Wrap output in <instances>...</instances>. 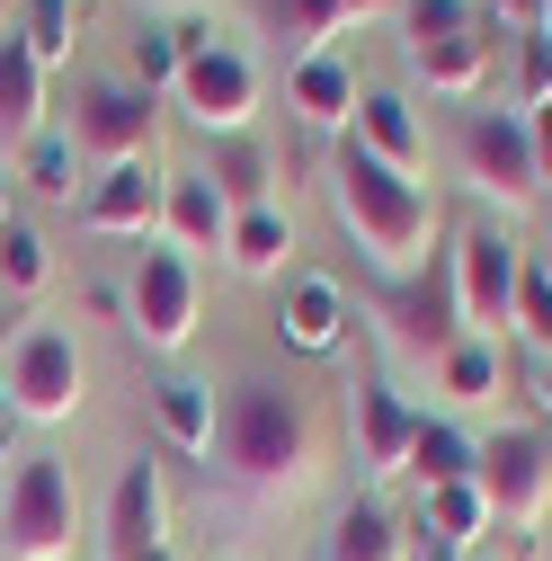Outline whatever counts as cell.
Masks as SVG:
<instances>
[{"label": "cell", "mask_w": 552, "mask_h": 561, "mask_svg": "<svg viewBox=\"0 0 552 561\" xmlns=\"http://www.w3.org/2000/svg\"><path fill=\"white\" fill-rule=\"evenodd\" d=\"M330 205H338V232L357 241V259L383 276V286H401V276H419L437 259V196L419 179L383 170L357 134L330 161Z\"/></svg>", "instance_id": "6da1fadb"}, {"label": "cell", "mask_w": 552, "mask_h": 561, "mask_svg": "<svg viewBox=\"0 0 552 561\" xmlns=\"http://www.w3.org/2000/svg\"><path fill=\"white\" fill-rule=\"evenodd\" d=\"M215 463H223V481L258 490V500H295V490L321 472L312 410L286 383L241 375L232 392H215Z\"/></svg>", "instance_id": "7a4b0ae2"}, {"label": "cell", "mask_w": 552, "mask_h": 561, "mask_svg": "<svg viewBox=\"0 0 552 561\" xmlns=\"http://www.w3.org/2000/svg\"><path fill=\"white\" fill-rule=\"evenodd\" d=\"M81 543V490L62 455H19L0 490V561H72Z\"/></svg>", "instance_id": "3957f363"}, {"label": "cell", "mask_w": 552, "mask_h": 561, "mask_svg": "<svg viewBox=\"0 0 552 561\" xmlns=\"http://www.w3.org/2000/svg\"><path fill=\"white\" fill-rule=\"evenodd\" d=\"M170 99L187 107V125L215 134V144H223V134H250V116H258V62L241 45H223L215 27L187 19V62H179Z\"/></svg>", "instance_id": "277c9868"}, {"label": "cell", "mask_w": 552, "mask_h": 561, "mask_svg": "<svg viewBox=\"0 0 552 561\" xmlns=\"http://www.w3.org/2000/svg\"><path fill=\"white\" fill-rule=\"evenodd\" d=\"M455 152H463V179L491 196L499 215H517V205L543 196V179H534V125L517 107H463Z\"/></svg>", "instance_id": "5b68a950"}, {"label": "cell", "mask_w": 552, "mask_h": 561, "mask_svg": "<svg viewBox=\"0 0 552 561\" xmlns=\"http://www.w3.org/2000/svg\"><path fill=\"white\" fill-rule=\"evenodd\" d=\"M455 259V295H463V330L472 339H499L517 321V286H526V250L499 232V224H463L446 241Z\"/></svg>", "instance_id": "8992f818"}, {"label": "cell", "mask_w": 552, "mask_h": 561, "mask_svg": "<svg viewBox=\"0 0 552 561\" xmlns=\"http://www.w3.org/2000/svg\"><path fill=\"white\" fill-rule=\"evenodd\" d=\"M0 392H10V410L36 419V428L72 419L81 410V347H72V330H54V321L19 330L10 357H0Z\"/></svg>", "instance_id": "52a82bcc"}, {"label": "cell", "mask_w": 552, "mask_h": 561, "mask_svg": "<svg viewBox=\"0 0 552 561\" xmlns=\"http://www.w3.org/2000/svg\"><path fill=\"white\" fill-rule=\"evenodd\" d=\"M152 134H161V99L134 90V81H81L72 90V152L116 170V161H152Z\"/></svg>", "instance_id": "ba28073f"}, {"label": "cell", "mask_w": 552, "mask_h": 561, "mask_svg": "<svg viewBox=\"0 0 552 561\" xmlns=\"http://www.w3.org/2000/svg\"><path fill=\"white\" fill-rule=\"evenodd\" d=\"M125 330L152 347V357H179V347L196 339V259L187 250H143V267H134L125 286Z\"/></svg>", "instance_id": "9c48e42d"}, {"label": "cell", "mask_w": 552, "mask_h": 561, "mask_svg": "<svg viewBox=\"0 0 552 561\" xmlns=\"http://www.w3.org/2000/svg\"><path fill=\"white\" fill-rule=\"evenodd\" d=\"M481 500H491V526H543L552 508V446L534 428H499L481 446Z\"/></svg>", "instance_id": "30bf717a"}, {"label": "cell", "mask_w": 552, "mask_h": 561, "mask_svg": "<svg viewBox=\"0 0 552 561\" xmlns=\"http://www.w3.org/2000/svg\"><path fill=\"white\" fill-rule=\"evenodd\" d=\"M383 312H392V339L401 347H419V357H446L463 330V295H455V259L437 250L419 276H401V286H383Z\"/></svg>", "instance_id": "8fae6325"}, {"label": "cell", "mask_w": 552, "mask_h": 561, "mask_svg": "<svg viewBox=\"0 0 552 561\" xmlns=\"http://www.w3.org/2000/svg\"><path fill=\"white\" fill-rule=\"evenodd\" d=\"M107 561H179L170 552V490H161V463H143V455L107 490Z\"/></svg>", "instance_id": "7c38bea8"}, {"label": "cell", "mask_w": 552, "mask_h": 561, "mask_svg": "<svg viewBox=\"0 0 552 561\" xmlns=\"http://www.w3.org/2000/svg\"><path fill=\"white\" fill-rule=\"evenodd\" d=\"M348 286L321 267H286V286H276V339L295 347V357H330L338 339H348Z\"/></svg>", "instance_id": "4fadbf2b"}, {"label": "cell", "mask_w": 552, "mask_h": 561, "mask_svg": "<svg viewBox=\"0 0 552 561\" xmlns=\"http://www.w3.org/2000/svg\"><path fill=\"white\" fill-rule=\"evenodd\" d=\"M161 196H170V170L152 161H116L81 187V232H161Z\"/></svg>", "instance_id": "5bb4252c"}, {"label": "cell", "mask_w": 552, "mask_h": 561, "mask_svg": "<svg viewBox=\"0 0 552 561\" xmlns=\"http://www.w3.org/2000/svg\"><path fill=\"white\" fill-rule=\"evenodd\" d=\"M348 134L401 179L428 170V125H419V107H410V90H357V125Z\"/></svg>", "instance_id": "9a60e30c"}, {"label": "cell", "mask_w": 552, "mask_h": 561, "mask_svg": "<svg viewBox=\"0 0 552 561\" xmlns=\"http://www.w3.org/2000/svg\"><path fill=\"white\" fill-rule=\"evenodd\" d=\"M143 410H152V428L170 455H215V383H196V375H152L143 383Z\"/></svg>", "instance_id": "2e32d148"}, {"label": "cell", "mask_w": 552, "mask_h": 561, "mask_svg": "<svg viewBox=\"0 0 552 561\" xmlns=\"http://www.w3.org/2000/svg\"><path fill=\"white\" fill-rule=\"evenodd\" d=\"M419 419H428V410H410L383 375H366V383H357V463H366V472H401Z\"/></svg>", "instance_id": "e0dca14e"}, {"label": "cell", "mask_w": 552, "mask_h": 561, "mask_svg": "<svg viewBox=\"0 0 552 561\" xmlns=\"http://www.w3.org/2000/svg\"><path fill=\"white\" fill-rule=\"evenodd\" d=\"M223 232H232V205L215 196V179L205 170H170V196H161V241L170 250H223Z\"/></svg>", "instance_id": "ac0fdd59"}, {"label": "cell", "mask_w": 552, "mask_h": 561, "mask_svg": "<svg viewBox=\"0 0 552 561\" xmlns=\"http://www.w3.org/2000/svg\"><path fill=\"white\" fill-rule=\"evenodd\" d=\"M491 54H499V27H491V19H472L463 36L419 45V54H410V72H419L437 99H481V81H491Z\"/></svg>", "instance_id": "d6986e66"}, {"label": "cell", "mask_w": 552, "mask_h": 561, "mask_svg": "<svg viewBox=\"0 0 552 561\" xmlns=\"http://www.w3.org/2000/svg\"><path fill=\"white\" fill-rule=\"evenodd\" d=\"M36 134H45V62L10 27L0 36V152H27Z\"/></svg>", "instance_id": "ffe728a7"}, {"label": "cell", "mask_w": 552, "mask_h": 561, "mask_svg": "<svg viewBox=\"0 0 552 561\" xmlns=\"http://www.w3.org/2000/svg\"><path fill=\"white\" fill-rule=\"evenodd\" d=\"M286 107L312 125V134H338V125H357V72H348V54H312L286 72Z\"/></svg>", "instance_id": "44dd1931"}, {"label": "cell", "mask_w": 552, "mask_h": 561, "mask_svg": "<svg viewBox=\"0 0 552 561\" xmlns=\"http://www.w3.org/2000/svg\"><path fill=\"white\" fill-rule=\"evenodd\" d=\"M366 10L375 0H267V27H276V45H286V72L312 62V54H330V36L348 19H366Z\"/></svg>", "instance_id": "7402d4cb"}, {"label": "cell", "mask_w": 552, "mask_h": 561, "mask_svg": "<svg viewBox=\"0 0 552 561\" xmlns=\"http://www.w3.org/2000/svg\"><path fill=\"white\" fill-rule=\"evenodd\" d=\"M205 179H215V196L232 205V215H250V205H276V196H267V187H276V161H267L258 134H223L215 161H205Z\"/></svg>", "instance_id": "603a6c76"}, {"label": "cell", "mask_w": 552, "mask_h": 561, "mask_svg": "<svg viewBox=\"0 0 552 561\" xmlns=\"http://www.w3.org/2000/svg\"><path fill=\"white\" fill-rule=\"evenodd\" d=\"M410 481H419V500L428 490H446V481H472L481 472V446L455 428V419H419V437H410V463H401Z\"/></svg>", "instance_id": "cb8c5ba5"}, {"label": "cell", "mask_w": 552, "mask_h": 561, "mask_svg": "<svg viewBox=\"0 0 552 561\" xmlns=\"http://www.w3.org/2000/svg\"><path fill=\"white\" fill-rule=\"evenodd\" d=\"M401 552H410V526H401L383 500H357V508H338L321 561H401Z\"/></svg>", "instance_id": "d4e9b609"}, {"label": "cell", "mask_w": 552, "mask_h": 561, "mask_svg": "<svg viewBox=\"0 0 552 561\" xmlns=\"http://www.w3.org/2000/svg\"><path fill=\"white\" fill-rule=\"evenodd\" d=\"M286 250H295V224L276 215V205H250V215H232V232H223V259L241 276H286Z\"/></svg>", "instance_id": "484cf974"}, {"label": "cell", "mask_w": 552, "mask_h": 561, "mask_svg": "<svg viewBox=\"0 0 552 561\" xmlns=\"http://www.w3.org/2000/svg\"><path fill=\"white\" fill-rule=\"evenodd\" d=\"M81 170H90V161L72 152V134H54V125H45V134H36V144L19 152V179H27V187H36L45 205H81V187H90Z\"/></svg>", "instance_id": "4316f807"}, {"label": "cell", "mask_w": 552, "mask_h": 561, "mask_svg": "<svg viewBox=\"0 0 552 561\" xmlns=\"http://www.w3.org/2000/svg\"><path fill=\"white\" fill-rule=\"evenodd\" d=\"M419 526H428L437 543L472 552L481 535H491V500H481V481H446V490H428V500H419Z\"/></svg>", "instance_id": "83f0119b"}, {"label": "cell", "mask_w": 552, "mask_h": 561, "mask_svg": "<svg viewBox=\"0 0 552 561\" xmlns=\"http://www.w3.org/2000/svg\"><path fill=\"white\" fill-rule=\"evenodd\" d=\"M437 383H446L455 410H491L499 401V347L491 339H455L446 357H437Z\"/></svg>", "instance_id": "f1b7e54d"}, {"label": "cell", "mask_w": 552, "mask_h": 561, "mask_svg": "<svg viewBox=\"0 0 552 561\" xmlns=\"http://www.w3.org/2000/svg\"><path fill=\"white\" fill-rule=\"evenodd\" d=\"M19 45L45 62V72H62L81 45V0H19Z\"/></svg>", "instance_id": "f546056e"}, {"label": "cell", "mask_w": 552, "mask_h": 561, "mask_svg": "<svg viewBox=\"0 0 552 561\" xmlns=\"http://www.w3.org/2000/svg\"><path fill=\"white\" fill-rule=\"evenodd\" d=\"M45 276H54V250L27 215L0 224V295H45Z\"/></svg>", "instance_id": "4dcf8cb0"}, {"label": "cell", "mask_w": 552, "mask_h": 561, "mask_svg": "<svg viewBox=\"0 0 552 561\" xmlns=\"http://www.w3.org/2000/svg\"><path fill=\"white\" fill-rule=\"evenodd\" d=\"M125 62H134V90H170L179 81V62H187V27H161V19H143V27H134L125 36Z\"/></svg>", "instance_id": "1f68e13d"}, {"label": "cell", "mask_w": 552, "mask_h": 561, "mask_svg": "<svg viewBox=\"0 0 552 561\" xmlns=\"http://www.w3.org/2000/svg\"><path fill=\"white\" fill-rule=\"evenodd\" d=\"M508 99H517V116H534V107H552V27H534V36H517V81H508Z\"/></svg>", "instance_id": "d6a6232c"}, {"label": "cell", "mask_w": 552, "mask_h": 561, "mask_svg": "<svg viewBox=\"0 0 552 561\" xmlns=\"http://www.w3.org/2000/svg\"><path fill=\"white\" fill-rule=\"evenodd\" d=\"M481 10H472V0H410V10H401V27H410V54H419V45H446V36H463Z\"/></svg>", "instance_id": "836d02e7"}, {"label": "cell", "mask_w": 552, "mask_h": 561, "mask_svg": "<svg viewBox=\"0 0 552 561\" xmlns=\"http://www.w3.org/2000/svg\"><path fill=\"white\" fill-rule=\"evenodd\" d=\"M517 339H534L543 347V357H552V286H543V276L526 267V286H517V321H508Z\"/></svg>", "instance_id": "e575fe53"}, {"label": "cell", "mask_w": 552, "mask_h": 561, "mask_svg": "<svg viewBox=\"0 0 552 561\" xmlns=\"http://www.w3.org/2000/svg\"><path fill=\"white\" fill-rule=\"evenodd\" d=\"M481 19H491L499 36H534V27H552V0H491Z\"/></svg>", "instance_id": "d590c367"}, {"label": "cell", "mask_w": 552, "mask_h": 561, "mask_svg": "<svg viewBox=\"0 0 552 561\" xmlns=\"http://www.w3.org/2000/svg\"><path fill=\"white\" fill-rule=\"evenodd\" d=\"M526 125H534V179H543V196H552V107H534Z\"/></svg>", "instance_id": "8d00e7d4"}, {"label": "cell", "mask_w": 552, "mask_h": 561, "mask_svg": "<svg viewBox=\"0 0 552 561\" xmlns=\"http://www.w3.org/2000/svg\"><path fill=\"white\" fill-rule=\"evenodd\" d=\"M19 428H27V419L10 410V392H0V463H10V446H19Z\"/></svg>", "instance_id": "74e56055"}, {"label": "cell", "mask_w": 552, "mask_h": 561, "mask_svg": "<svg viewBox=\"0 0 552 561\" xmlns=\"http://www.w3.org/2000/svg\"><path fill=\"white\" fill-rule=\"evenodd\" d=\"M534 410H543V419H552V357H543V366H534Z\"/></svg>", "instance_id": "f35d334b"}, {"label": "cell", "mask_w": 552, "mask_h": 561, "mask_svg": "<svg viewBox=\"0 0 552 561\" xmlns=\"http://www.w3.org/2000/svg\"><path fill=\"white\" fill-rule=\"evenodd\" d=\"M526 267H534V276H543V286H552V232H543V250H534Z\"/></svg>", "instance_id": "ab89813d"}, {"label": "cell", "mask_w": 552, "mask_h": 561, "mask_svg": "<svg viewBox=\"0 0 552 561\" xmlns=\"http://www.w3.org/2000/svg\"><path fill=\"white\" fill-rule=\"evenodd\" d=\"M0 224H10V179H0Z\"/></svg>", "instance_id": "60d3db41"}, {"label": "cell", "mask_w": 552, "mask_h": 561, "mask_svg": "<svg viewBox=\"0 0 552 561\" xmlns=\"http://www.w3.org/2000/svg\"><path fill=\"white\" fill-rule=\"evenodd\" d=\"M10 10H19V0H0V36H10Z\"/></svg>", "instance_id": "b9f144b4"}, {"label": "cell", "mask_w": 552, "mask_h": 561, "mask_svg": "<svg viewBox=\"0 0 552 561\" xmlns=\"http://www.w3.org/2000/svg\"><path fill=\"white\" fill-rule=\"evenodd\" d=\"M161 10H187V0H161Z\"/></svg>", "instance_id": "7bdbcfd3"}, {"label": "cell", "mask_w": 552, "mask_h": 561, "mask_svg": "<svg viewBox=\"0 0 552 561\" xmlns=\"http://www.w3.org/2000/svg\"><path fill=\"white\" fill-rule=\"evenodd\" d=\"M463 561H491V552H463Z\"/></svg>", "instance_id": "ee69618b"}]
</instances>
